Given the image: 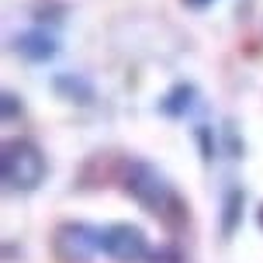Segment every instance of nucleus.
I'll list each match as a JSON object with an SVG mask.
<instances>
[{"label": "nucleus", "mask_w": 263, "mask_h": 263, "mask_svg": "<svg viewBox=\"0 0 263 263\" xmlns=\"http://www.w3.org/2000/svg\"><path fill=\"white\" fill-rule=\"evenodd\" d=\"M239 208H242V191H229V197H225V236H232V229H236V218H239Z\"/></svg>", "instance_id": "423d86ee"}, {"label": "nucleus", "mask_w": 263, "mask_h": 263, "mask_svg": "<svg viewBox=\"0 0 263 263\" xmlns=\"http://www.w3.org/2000/svg\"><path fill=\"white\" fill-rule=\"evenodd\" d=\"M187 4H194V7H201V4H208V0H187Z\"/></svg>", "instance_id": "0eeeda50"}, {"label": "nucleus", "mask_w": 263, "mask_h": 263, "mask_svg": "<svg viewBox=\"0 0 263 263\" xmlns=\"http://www.w3.org/2000/svg\"><path fill=\"white\" fill-rule=\"evenodd\" d=\"M17 49L28 55V59H49L55 52V42L49 35H42V31H25L21 39H17Z\"/></svg>", "instance_id": "39448f33"}, {"label": "nucleus", "mask_w": 263, "mask_h": 263, "mask_svg": "<svg viewBox=\"0 0 263 263\" xmlns=\"http://www.w3.org/2000/svg\"><path fill=\"white\" fill-rule=\"evenodd\" d=\"M128 194H135V201L145 204V208L163 211L166 201H170V187H166V180H163L153 166L135 163V166L128 170Z\"/></svg>", "instance_id": "7ed1b4c3"}, {"label": "nucleus", "mask_w": 263, "mask_h": 263, "mask_svg": "<svg viewBox=\"0 0 263 263\" xmlns=\"http://www.w3.org/2000/svg\"><path fill=\"white\" fill-rule=\"evenodd\" d=\"M45 180V156L35 142L14 139L4 145V184L11 191H35Z\"/></svg>", "instance_id": "f257e3e1"}, {"label": "nucleus", "mask_w": 263, "mask_h": 263, "mask_svg": "<svg viewBox=\"0 0 263 263\" xmlns=\"http://www.w3.org/2000/svg\"><path fill=\"white\" fill-rule=\"evenodd\" d=\"M55 250H59L63 260L83 263L90 260L93 250H101V232H90L87 225H63L55 232Z\"/></svg>", "instance_id": "20e7f679"}, {"label": "nucleus", "mask_w": 263, "mask_h": 263, "mask_svg": "<svg viewBox=\"0 0 263 263\" xmlns=\"http://www.w3.org/2000/svg\"><path fill=\"white\" fill-rule=\"evenodd\" d=\"M101 250L118 263H139L149 253V242L135 225H111L101 232Z\"/></svg>", "instance_id": "f03ea898"}]
</instances>
